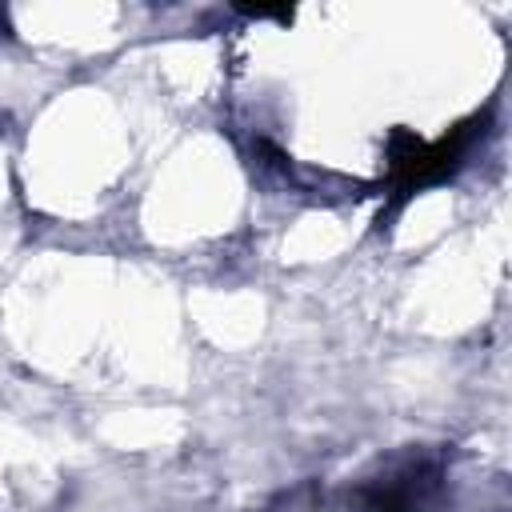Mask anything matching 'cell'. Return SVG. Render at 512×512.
Masks as SVG:
<instances>
[{
    "label": "cell",
    "instance_id": "obj_1",
    "mask_svg": "<svg viewBox=\"0 0 512 512\" xmlns=\"http://www.w3.org/2000/svg\"><path fill=\"white\" fill-rule=\"evenodd\" d=\"M480 128H484V120L472 116L468 124L452 128V132H448L444 140H436V144L420 140V136L408 132V128H396L392 140H388V188H392V196H396L392 208H400L412 192H420V188L440 184L444 176H452V172L464 164V156H468V148H472V140H476Z\"/></svg>",
    "mask_w": 512,
    "mask_h": 512
},
{
    "label": "cell",
    "instance_id": "obj_2",
    "mask_svg": "<svg viewBox=\"0 0 512 512\" xmlns=\"http://www.w3.org/2000/svg\"><path fill=\"white\" fill-rule=\"evenodd\" d=\"M440 456L416 452L356 488L360 512H420L440 488Z\"/></svg>",
    "mask_w": 512,
    "mask_h": 512
}]
</instances>
